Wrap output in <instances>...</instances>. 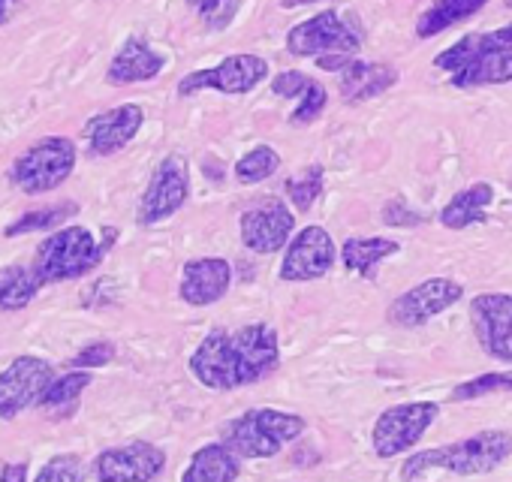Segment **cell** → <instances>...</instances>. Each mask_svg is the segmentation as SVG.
<instances>
[{"label":"cell","mask_w":512,"mask_h":482,"mask_svg":"<svg viewBox=\"0 0 512 482\" xmlns=\"http://www.w3.org/2000/svg\"><path fill=\"white\" fill-rule=\"evenodd\" d=\"M281 365L275 326L250 323L241 329H211L190 356V374L214 392H232L272 377Z\"/></svg>","instance_id":"1"},{"label":"cell","mask_w":512,"mask_h":482,"mask_svg":"<svg viewBox=\"0 0 512 482\" xmlns=\"http://www.w3.org/2000/svg\"><path fill=\"white\" fill-rule=\"evenodd\" d=\"M434 67L449 73L452 88H488L512 82V22L485 34H467L434 58Z\"/></svg>","instance_id":"2"},{"label":"cell","mask_w":512,"mask_h":482,"mask_svg":"<svg viewBox=\"0 0 512 482\" xmlns=\"http://www.w3.org/2000/svg\"><path fill=\"white\" fill-rule=\"evenodd\" d=\"M509 455H512V434L503 428H488V431L470 434L446 446L413 452L401 464V479L416 482L431 470H446L455 476H479V473L497 470Z\"/></svg>","instance_id":"3"},{"label":"cell","mask_w":512,"mask_h":482,"mask_svg":"<svg viewBox=\"0 0 512 482\" xmlns=\"http://www.w3.org/2000/svg\"><path fill=\"white\" fill-rule=\"evenodd\" d=\"M362 43L365 31L359 19L338 10H323L287 34V52L296 58H317V67L326 73H341L350 61H356Z\"/></svg>","instance_id":"4"},{"label":"cell","mask_w":512,"mask_h":482,"mask_svg":"<svg viewBox=\"0 0 512 482\" xmlns=\"http://www.w3.org/2000/svg\"><path fill=\"white\" fill-rule=\"evenodd\" d=\"M115 238H118V229H109V226L103 229V241H97L88 226L58 229L37 248V257L31 266L40 287L76 281V278L94 272L103 263L106 251L115 245Z\"/></svg>","instance_id":"5"},{"label":"cell","mask_w":512,"mask_h":482,"mask_svg":"<svg viewBox=\"0 0 512 482\" xmlns=\"http://www.w3.org/2000/svg\"><path fill=\"white\" fill-rule=\"evenodd\" d=\"M308 422L299 413L253 407L223 425V443L238 458H275L287 443L305 434Z\"/></svg>","instance_id":"6"},{"label":"cell","mask_w":512,"mask_h":482,"mask_svg":"<svg viewBox=\"0 0 512 482\" xmlns=\"http://www.w3.org/2000/svg\"><path fill=\"white\" fill-rule=\"evenodd\" d=\"M76 169V145L67 136H46L37 145H31L10 172V181L28 193L40 196L55 187H61Z\"/></svg>","instance_id":"7"},{"label":"cell","mask_w":512,"mask_h":482,"mask_svg":"<svg viewBox=\"0 0 512 482\" xmlns=\"http://www.w3.org/2000/svg\"><path fill=\"white\" fill-rule=\"evenodd\" d=\"M437 416H440V404L434 401H407V404L386 407L371 428V446L377 458H398L410 452L425 437V431L437 422Z\"/></svg>","instance_id":"8"},{"label":"cell","mask_w":512,"mask_h":482,"mask_svg":"<svg viewBox=\"0 0 512 482\" xmlns=\"http://www.w3.org/2000/svg\"><path fill=\"white\" fill-rule=\"evenodd\" d=\"M338 263V245L329 235L326 226H305L299 229L290 245L284 248V263H281V281L287 284H308L326 278Z\"/></svg>","instance_id":"9"},{"label":"cell","mask_w":512,"mask_h":482,"mask_svg":"<svg viewBox=\"0 0 512 482\" xmlns=\"http://www.w3.org/2000/svg\"><path fill=\"white\" fill-rule=\"evenodd\" d=\"M293 226H296L293 205H287L278 196H266L263 202L250 205L241 214V223H238L241 245L250 254H260V257L278 254V251H284L290 245Z\"/></svg>","instance_id":"10"},{"label":"cell","mask_w":512,"mask_h":482,"mask_svg":"<svg viewBox=\"0 0 512 482\" xmlns=\"http://www.w3.org/2000/svg\"><path fill=\"white\" fill-rule=\"evenodd\" d=\"M464 296V287L452 278H428L410 290H404L389 308H386V320L398 329H419L425 323H431L434 317H440L443 311H449L452 305H458Z\"/></svg>","instance_id":"11"},{"label":"cell","mask_w":512,"mask_h":482,"mask_svg":"<svg viewBox=\"0 0 512 482\" xmlns=\"http://www.w3.org/2000/svg\"><path fill=\"white\" fill-rule=\"evenodd\" d=\"M269 79V61L260 55H229L217 67L208 70H193L178 82V94L190 97L196 91H220V94H247Z\"/></svg>","instance_id":"12"},{"label":"cell","mask_w":512,"mask_h":482,"mask_svg":"<svg viewBox=\"0 0 512 482\" xmlns=\"http://www.w3.org/2000/svg\"><path fill=\"white\" fill-rule=\"evenodd\" d=\"M187 196H190V166L181 154H169L157 163V169L142 193L136 220L142 226L163 223L166 217L181 211Z\"/></svg>","instance_id":"13"},{"label":"cell","mask_w":512,"mask_h":482,"mask_svg":"<svg viewBox=\"0 0 512 482\" xmlns=\"http://www.w3.org/2000/svg\"><path fill=\"white\" fill-rule=\"evenodd\" d=\"M55 380L52 365L40 356H16L0 371V419H16L28 407L40 404L43 392Z\"/></svg>","instance_id":"14"},{"label":"cell","mask_w":512,"mask_h":482,"mask_svg":"<svg viewBox=\"0 0 512 482\" xmlns=\"http://www.w3.org/2000/svg\"><path fill=\"white\" fill-rule=\"evenodd\" d=\"M470 326L479 347L494 359L512 365V296L482 293L470 299Z\"/></svg>","instance_id":"15"},{"label":"cell","mask_w":512,"mask_h":482,"mask_svg":"<svg viewBox=\"0 0 512 482\" xmlns=\"http://www.w3.org/2000/svg\"><path fill=\"white\" fill-rule=\"evenodd\" d=\"M166 467V452L148 440H133L112 446L97 455L94 476L97 482H154Z\"/></svg>","instance_id":"16"},{"label":"cell","mask_w":512,"mask_h":482,"mask_svg":"<svg viewBox=\"0 0 512 482\" xmlns=\"http://www.w3.org/2000/svg\"><path fill=\"white\" fill-rule=\"evenodd\" d=\"M142 124H145L142 106L124 103V106H115L109 112H100V115L88 118L82 136H85L88 151L94 157H112V154L124 151L136 139V133L142 130Z\"/></svg>","instance_id":"17"},{"label":"cell","mask_w":512,"mask_h":482,"mask_svg":"<svg viewBox=\"0 0 512 482\" xmlns=\"http://www.w3.org/2000/svg\"><path fill=\"white\" fill-rule=\"evenodd\" d=\"M232 287V266L220 257H199L184 263L178 296L190 308H208L220 302Z\"/></svg>","instance_id":"18"},{"label":"cell","mask_w":512,"mask_h":482,"mask_svg":"<svg viewBox=\"0 0 512 482\" xmlns=\"http://www.w3.org/2000/svg\"><path fill=\"white\" fill-rule=\"evenodd\" d=\"M398 82V70L392 64H380V61H350L341 73H338V91L344 97V103H368L380 94H386L389 88H395Z\"/></svg>","instance_id":"19"},{"label":"cell","mask_w":512,"mask_h":482,"mask_svg":"<svg viewBox=\"0 0 512 482\" xmlns=\"http://www.w3.org/2000/svg\"><path fill=\"white\" fill-rule=\"evenodd\" d=\"M166 67V58L157 55L145 40L139 37H130L118 55L112 58L109 70H106V79L112 85H133V82H151L163 73Z\"/></svg>","instance_id":"20"},{"label":"cell","mask_w":512,"mask_h":482,"mask_svg":"<svg viewBox=\"0 0 512 482\" xmlns=\"http://www.w3.org/2000/svg\"><path fill=\"white\" fill-rule=\"evenodd\" d=\"M241 476V458L220 440L205 443L193 452L181 482H235Z\"/></svg>","instance_id":"21"},{"label":"cell","mask_w":512,"mask_h":482,"mask_svg":"<svg viewBox=\"0 0 512 482\" xmlns=\"http://www.w3.org/2000/svg\"><path fill=\"white\" fill-rule=\"evenodd\" d=\"M494 202V187L485 184V181H476L470 184L467 190L455 193L443 211H440V226L446 229H467V226H476V223H485L488 220V208Z\"/></svg>","instance_id":"22"},{"label":"cell","mask_w":512,"mask_h":482,"mask_svg":"<svg viewBox=\"0 0 512 482\" xmlns=\"http://www.w3.org/2000/svg\"><path fill=\"white\" fill-rule=\"evenodd\" d=\"M401 251L398 241L392 238H347L341 245V266L365 281L377 278V266Z\"/></svg>","instance_id":"23"},{"label":"cell","mask_w":512,"mask_h":482,"mask_svg":"<svg viewBox=\"0 0 512 482\" xmlns=\"http://www.w3.org/2000/svg\"><path fill=\"white\" fill-rule=\"evenodd\" d=\"M485 4H488V0H434V4L416 22V37L419 40H431V37H437V34L467 22Z\"/></svg>","instance_id":"24"},{"label":"cell","mask_w":512,"mask_h":482,"mask_svg":"<svg viewBox=\"0 0 512 482\" xmlns=\"http://www.w3.org/2000/svg\"><path fill=\"white\" fill-rule=\"evenodd\" d=\"M40 290L43 287H40L34 269L4 266V269H0V314H13V311L28 308Z\"/></svg>","instance_id":"25"},{"label":"cell","mask_w":512,"mask_h":482,"mask_svg":"<svg viewBox=\"0 0 512 482\" xmlns=\"http://www.w3.org/2000/svg\"><path fill=\"white\" fill-rule=\"evenodd\" d=\"M88 386H91V371L73 368L70 374L49 383V389L40 398V407L43 410H58V413H73V407L79 404V398H82V392Z\"/></svg>","instance_id":"26"},{"label":"cell","mask_w":512,"mask_h":482,"mask_svg":"<svg viewBox=\"0 0 512 482\" xmlns=\"http://www.w3.org/2000/svg\"><path fill=\"white\" fill-rule=\"evenodd\" d=\"M281 169V154L272 145H256L235 163V178L241 184H260Z\"/></svg>","instance_id":"27"},{"label":"cell","mask_w":512,"mask_h":482,"mask_svg":"<svg viewBox=\"0 0 512 482\" xmlns=\"http://www.w3.org/2000/svg\"><path fill=\"white\" fill-rule=\"evenodd\" d=\"M79 211L76 202H61V205H46V208H37V211H28L22 214L16 223H10L4 229L7 238H16V235H28V232H40V229H52L64 220H70L73 214Z\"/></svg>","instance_id":"28"},{"label":"cell","mask_w":512,"mask_h":482,"mask_svg":"<svg viewBox=\"0 0 512 482\" xmlns=\"http://www.w3.org/2000/svg\"><path fill=\"white\" fill-rule=\"evenodd\" d=\"M284 190H287L290 205H293L296 211H311L314 202H317L320 193H323V166H317V163H314V166H305L299 175L287 178Z\"/></svg>","instance_id":"29"},{"label":"cell","mask_w":512,"mask_h":482,"mask_svg":"<svg viewBox=\"0 0 512 482\" xmlns=\"http://www.w3.org/2000/svg\"><path fill=\"white\" fill-rule=\"evenodd\" d=\"M512 389V374L509 371H491V374H479L461 386H455L449 392V401H473L482 395H494V392H509Z\"/></svg>","instance_id":"30"},{"label":"cell","mask_w":512,"mask_h":482,"mask_svg":"<svg viewBox=\"0 0 512 482\" xmlns=\"http://www.w3.org/2000/svg\"><path fill=\"white\" fill-rule=\"evenodd\" d=\"M187 7L199 16L208 31H226L238 16L241 0H187Z\"/></svg>","instance_id":"31"},{"label":"cell","mask_w":512,"mask_h":482,"mask_svg":"<svg viewBox=\"0 0 512 482\" xmlns=\"http://www.w3.org/2000/svg\"><path fill=\"white\" fill-rule=\"evenodd\" d=\"M34 482H82V458L73 452L55 455L40 467Z\"/></svg>","instance_id":"32"},{"label":"cell","mask_w":512,"mask_h":482,"mask_svg":"<svg viewBox=\"0 0 512 482\" xmlns=\"http://www.w3.org/2000/svg\"><path fill=\"white\" fill-rule=\"evenodd\" d=\"M326 103H329V91H326V85H320V82L314 79V85L305 91V97H302L299 106L293 109L290 121H293L296 127H308V124H314V121L326 112Z\"/></svg>","instance_id":"33"},{"label":"cell","mask_w":512,"mask_h":482,"mask_svg":"<svg viewBox=\"0 0 512 482\" xmlns=\"http://www.w3.org/2000/svg\"><path fill=\"white\" fill-rule=\"evenodd\" d=\"M314 85V79L311 76H305V73H299V70H284V73H278L275 79H272V94H278V97H287V100H302L305 97V91Z\"/></svg>","instance_id":"34"},{"label":"cell","mask_w":512,"mask_h":482,"mask_svg":"<svg viewBox=\"0 0 512 482\" xmlns=\"http://www.w3.org/2000/svg\"><path fill=\"white\" fill-rule=\"evenodd\" d=\"M112 359H115V344H109V341H94V344H88L82 353L73 356L70 368H79V371L103 368V365H109Z\"/></svg>","instance_id":"35"},{"label":"cell","mask_w":512,"mask_h":482,"mask_svg":"<svg viewBox=\"0 0 512 482\" xmlns=\"http://www.w3.org/2000/svg\"><path fill=\"white\" fill-rule=\"evenodd\" d=\"M383 220H386L389 226H419L425 217L410 214L407 205H404V199H395V202H389V205L383 208Z\"/></svg>","instance_id":"36"},{"label":"cell","mask_w":512,"mask_h":482,"mask_svg":"<svg viewBox=\"0 0 512 482\" xmlns=\"http://www.w3.org/2000/svg\"><path fill=\"white\" fill-rule=\"evenodd\" d=\"M0 482H28V464H4L0 467Z\"/></svg>","instance_id":"37"},{"label":"cell","mask_w":512,"mask_h":482,"mask_svg":"<svg viewBox=\"0 0 512 482\" xmlns=\"http://www.w3.org/2000/svg\"><path fill=\"white\" fill-rule=\"evenodd\" d=\"M16 7H19V0H0V25H7L13 19Z\"/></svg>","instance_id":"38"},{"label":"cell","mask_w":512,"mask_h":482,"mask_svg":"<svg viewBox=\"0 0 512 482\" xmlns=\"http://www.w3.org/2000/svg\"><path fill=\"white\" fill-rule=\"evenodd\" d=\"M311 4H323V0H281L284 10H293V7H311Z\"/></svg>","instance_id":"39"},{"label":"cell","mask_w":512,"mask_h":482,"mask_svg":"<svg viewBox=\"0 0 512 482\" xmlns=\"http://www.w3.org/2000/svg\"><path fill=\"white\" fill-rule=\"evenodd\" d=\"M506 7H509V10H512V0H506Z\"/></svg>","instance_id":"40"}]
</instances>
